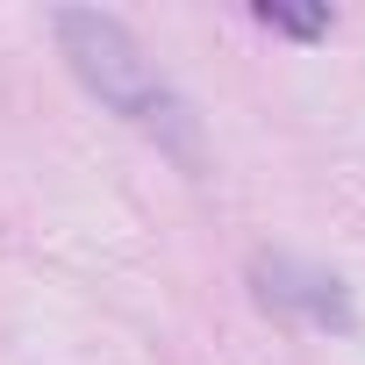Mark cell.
Returning <instances> with one entry per match:
<instances>
[{"instance_id": "cell-1", "label": "cell", "mask_w": 365, "mask_h": 365, "mask_svg": "<svg viewBox=\"0 0 365 365\" xmlns=\"http://www.w3.org/2000/svg\"><path fill=\"white\" fill-rule=\"evenodd\" d=\"M51 29H58V51H65V65L79 72L86 93H101L129 129L158 136L179 165H201L194 108L172 93V79H165L158 58L129 36V22H115V15H101V8H58Z\"/></svg>"}, {"instance_id": "cell-2", "label": "cell", "mask_w": 365, "mask_h": 365, "mask_svg": "<svg viewBox=\"0 0 365 365\" xmlns=\"http://www.w3.org/2000/svg\"><path fill=\"white\" fill-rule=\"evenodd\" d=\"M258 294H265L272 308L315 322V329H351V322H358L344 279L322 272V265H301V258H258Z\"/></svg>"}, {"instance_id": "cell-3", "label": "cell", "mask_w": 365, "mask_h": 365, "mask_svg": "<svg viewBox=\"0 0 365 365\" xmlns=\"http://www.w3.org/2000/svg\"><path fill=\"white\" fill-rule=\"evenodd\" d=\"M265 29H287V36H322L329 29V8H279V0H258L251 8Z\"/></svg>"}]
</instances>
